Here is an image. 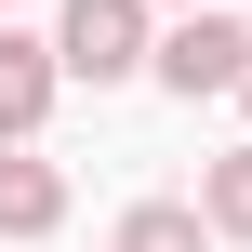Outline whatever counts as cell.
Returning a JSON list of instances; mask_svg holds the SVG:
<instances>
[{
	"mask_svg": "<svg viewBox=\"0 0 252 252\" xmlns=\"http://www.w3.org/2000/svg\"><path fill=\"white\" fill-rule=\"evenodd\" d=\"M146 66H159L186 106H199V93H239V66H252V27H239V13H186L173 40H146Z\"/></svg>",
	"mask_w": 252,
	"mask_h": 252,
	"instance_id": "obj_2",
	"label": "cell"
},
{
	"mask_svg": "<svg viewBox=\"0 0 252 252\" xmlns=\"http://www.w3.org/2000/svg\"><path fill=\"white\" fill-rule=\"evenodd\" d=\"M186 13H213V0H186Z\"/></svg>",
	"mask_w": 252,
	"mask_h": 252,
	"instance_id": "obj_8",
	"label": "cell"
},
{
	"mask_svg": "<svg viewBox=\"0 0 252 252\" xmlns=\"http://www.w3.org/2000/svg\"><path fill=\"white\" fill-rule=\"evenodd\" d=\"M53 226H66V173L0 146V239H53Z\"/></svg>",
	"mask_w": 252,
	"mask_h": 252,
	"instance_id": "obj_3",
	"label": "cell"
},
{
	"mask_svg": "<svg viewBox=\"0 0 252 252\" xmlns=\"http://www.w3.org/2000/svg\"><path fill=\"white\" fill-rule=\"evenodd\" d=\"M53 93H66V80H53V53L0 27V146H27V133L53 120Z\"/></svg>",
	"mask_w": 252,
	"mask_h": 252,
	"instance_id": "obj_4",
	"label": "cell"
},
{
	"mask_svg": "<svg viewBox=\"0 0 252 252\" xmlns=\"http://www.w3.org/2000/svg\"><path fill=\"white\" fill-rule=\"evenodd\" d=\"M239 106H252V66H239Z\"/></svg>",
	"mask_w": 252,
	"mask_h": 252,
	"instance_id": "obj_7",
	"label": "cell"
},
{
	"mask_svg": "<svg viewBox=\"0 0 252 252\" xmlns=\"http://www.w3.org/2000/svg\"><path fill=\"white\" fill-rule=\"evenodd\" d=\"M40 53H53V80H93V93H106V80L146 66V0H66Z\"/></svg>",
	"mask_w": 252,
	"mask_h": 252,
	"instance_id": "obj_1",
	"label": "cell"
},
{
	"mask_svg": "<svg viewBox=\"0 0 252 252\" xmlns=\"http://www.w3.org/2000/svg\"><path fill=\"white\" fill-rule=\"evenodd\" d=\"M106 252H213V239H199V213H186V199H133Z\"/></svg>",
	"mask_w": 252,
	"mask_h": 252,
	"instance_id": "obj_6",
	"label": "cell"
},
{
	"mask_svg": "<svg viewBox=\"0 0 252 252\" xmlns=\"http://www.w3.org/2000/svg\"><path fill=\"white\" fill-rule=\"evenodd\" d=\"M186 213H199V239H252V146H226V159L199 173V199H186Z\"/></svg>",
	"mask_w": 252,
	"mask_h": 252,
	"instance_id": "obj_5",
	"label": "cell"
}]
</instances>
